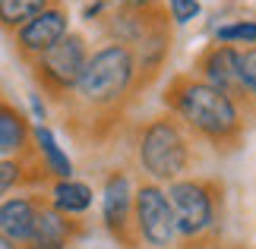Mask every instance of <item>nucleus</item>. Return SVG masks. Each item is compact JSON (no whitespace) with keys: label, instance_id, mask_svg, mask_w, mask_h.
Returning <instances> with one entry per match:
<instances>
[{"label":"nucleus","instance_id":"f257e3e1","mask_svg":"<svg viewBox=\"0 0 256 249\" xmlns=\"http://www.w3.org/2000/svg\"><path fill=\"white\" fill-rule=\"evenodd\" d=\"M168 104L186 126L206 139H212L215 145L231 142L240 133V111L234 104V95L202 82V79H190V76L174 79L168 92Z\"/></svg>","mask_w":256,"mask_h":249},{"label":"nucleus","instance_id":"f03ea898","mask_svg":"<svg viewBox=\"0 0 256 249\" xmlns=\"http://www.w3.org/2000/svg\"><path fill=\"white\" fill-rule=\"evenodd\" d=\"M136 82V57L130 47L108 41L98 51H88L80 79L73 85V95L86 107H111L124 101V95Z\"/></svg>","mask_w":256,"mask_h":249},{"label":"nucleus","instance_id":"7ed1b4c3","mask_svg":"<svg viewBox=\"0 0 256 249\" xmlns=\"http://www.w3.org/2000/svg\"><path fill=\"white\" fill-rule=\"evenodd\" d=\"M140 164L155 183H174L190 164V142L171 117H155L140 133Z\"/></svg>","mask_w":256,"mask_h":249},{"label":"nucleus","instance_id":"20e7f679","mask_svg":"<svg viewBox=\"0 0 256 249\" xmlns=\"http://www.w3.org/2000/svg\"><path fill=\"white\" fill-rule=\"evenodd\" d=\"M88 60V44L80 32H66L54 47H48L44 54H38L32 63V79L38 82L44 95L64 98L73 92L76 79H80L82 66Z\"/></svg>","mask_w":256,"mask_h":249},{"label":"nucleus","instance_id":"39448f33","mask_svg":"<svg viewBox=\"0 0 256 249\" xmlns=\"http://www.w3.org/2000/svg\"><path fill=\"white\" fill-rule=\"evenodd\" d=\"M164 196L174 215L177 237H200L215 224V196L202 180H174Z\"/></svg>","mask_w":256,"mask_h":249},{"label":"nucleus","instance_id":"423d86ee","mask_svg":"<svg viewBox=\"0 0 256 249\" xmlns=\"http://www.w3.org/2000/svg\"><path fill=\"white\" fill-rule=\"evenodd\" d=\"M133 218H136V231L152 249H168L177 240V227L174 215L168 205V196L158 183H142L133 193Z\"/></svg>","mask_w":256,"mask_h":249},{"label":"nucleus","instance_id":"0eeeda50","mask_svg":"<svg viewBox=\"0 0 256 249\" xmlns=\"http://www.w3.org/2000/svg\"><path fill=\"white\" fill-rule=\"evenodd\" d=\"M66 32H70V13H66L64 3H57L44 13H38L35 19H28L26 25H19L13 32V47L26 63H32L38 54L54 47Z\"/></svg>","mask_w":256,"mask_h":249},{"label":"nucleus","instance_id":"6e6552de","mask_svg":"<svg viewBox=\"0 0 256 249\" xmlns=\"http://www.w3.org/2000/svg\"><path fill=\"white\" fill-rule=\"evenodd\" d=\"M42 205L44 202L32 193L0 199V237H6L16 246H26L28 237H32V227H35V218H38Z\"/></svg>","mask_w":256,"mask_h":249},{"label":"nucleus","instance_id":"1a4fd4ad","mask_svg":"<svg viewBox=\"0 0 256 249\" xmlns=\"http://www.w3.org/2000/svg\"><path fill=\"white\" fill-rule=\"evenodd\" d=\"M240 51L231 44H212L209 51L200 57V73H202V82H209L215 88L228 95H238L240 92Z\"/></svg>","mask_w":256,"mask_h":249},{"label":"nucleus","instance_id":"9d476101","mask_svg":"<svg viewBox=\"0 0 256 249\" xmlns=\"http://www.w3.org/2000/svg\"><path fill=\"white\" fill-rule=\"evenodd\" d=\"M73 234H76V224L44 202L38 208L32 237H28V243L22 249H66L73 243Z\"/></svg>","mask_w":256,"mask_h":249},{"label":"nucleus","instance_id":"9b49d317","mask_svg":"<svg viewBox=\"0 0 256 249\" xmlns=\"http://www.w3.org/2000/svg\"><path fill=\"white\" fill-rule=\"evenodd\" d=\"M32 152V123L13 101L0 98V158Z\"/></svg>","mask_w":256,"mask_h":249},{"label":"nucleus","instance_id":"f8f14e48","mask_svg":"<svg viewBox=\"0 0 256 249\" xmlns=\"http://www.w3.org/2000/svg\"><path fill=\"white\" fill-rule=\"evenodd\" d=\"M102 215H104V224L111 231L120 234L126 221L133 215V186L126 180V174L114 171L111 177L104 180V189H102Z\"/></svg>","mask_w":256,"mask_h":249},{"label":"nucleus","instance_id":"ddd939ff","mask_svg":"<svg viewBox=\"0 0 256 249\" xmlns=\"http://www.w3.org/2000/svg\"><path fill=\"white\" fill-rule=\"evenodd\" d=\"M32 142H35L32 148H35V155L42 158L44 171L51 174L54 180H70V177H73V161L66 158V152L60 148V142H57V136L44 123L32 126Z\"/></svg>","mask_w":256,"mask_h":249},{"label":"nucleus","instance_id":"4468645a","mask_svg":"<svg viewBox=\"0 0 256 249\" xmlns=\"http://www.w3.org/2000/svg\"><path fill=\"white\" fill-rule=\"evenodd\" d=\"M51 208H57L60 215L73 218V215H86L92 208V186H86L80 180H54L51 186Z\"/></svg>","mask_w":256,"mask_h":249},{"label":"nucleus","instance_id":"2eb2a0df","mask_svg":"<svg viewBox=\"0 0 256 249\" xmlns=\"http://www.w3.org/2000/svg\"><path fill=\"white\" fill-rule=\"evenodd\" d=\"M60 0H0V32L13 35L19 25H26L28 19H35L38 13L57 6Z\"/></svg>","mask_w":256,"mask_h":249},{"label":"nucleus","instance_id":"dca6fc26","mask_svg":"<svg viewBox=\"0 0 256 249\" xmlns=\"http://www.w3.org/2000/svg\"><path fill=\"white\" fill-rule=\"evenodd\" d=\"M26 155L0 158V199H6V193H13L19 183L28 180V158Z\"/></svg>","mask_w":256,"mask_h":249},{"label":"nucleus","instance_id":"f3484780","mask_svg":"<svg viewBox=\"0 0 256 249\" xmlns=\"http://www.w3.org/2000/svg\"><path fill=\"white\" fill-rule=\"evenodd\" d=\"M215 44H256V22H228L215 28Z\"/></svg>","mask_w":256,"mask_h":249},{"label":"nucleus","instance_id":"a211bd4d","mask_svg":"<svg viewBox=\"0 0 256 249\" xmlns=\"http://www.w3.org/2000/svg\"><path fill=\"white\" fill-rule=\"evenodd\" d=\"M240 92H247L256 98V47L240 51Z\"/></svg>","mask_w":256,"mask_h":249},{"label":"nucleus","instance_id":"6ab92c4d","mask_svg":"<svg viewBox=\"0 0 256 249\" xmlns=\"http://www.w3.org/2000/svg\"><path fill=\"white\" fill-rule=\"evenodd\" d=\"M168 3V13L177 25H186V22H193L196 16L202 13V3L200 0H164Z\"/></svg>","mask_w":256,"mask_h":249},{"label":"nucleus","instance_id":"aec40b11","mask_svg":"<svg viewBox=\"0 0 256 249\" xmlns=\"http://www.w3.org/2000/svg\"><path fill=\"white\" fill-rule=\"evenodd\" d=\"M117 9H133V13H152V9H162V0H108Z\"/></svg>","mask_w":256,"mask_h":249},{"label":"nucleus","instance_id":"412c9836","mask_svg":"<svg viewBox=\"0 0 256 249\" xmlns=\"http://www.w3.org/2000/svg\"><path fill=\"white\" fill-rule=\"evenodd\" d=\"M32 111H35V120H44V107L38 101V95H32Z\"/></svg>","mask_w":256,"mask_h":249},{"label":"nucleus","instance_id":"4be33fe9","mask_svg":"<svg viewBox=\"0 0 256 249\" xmlns=\"http://www.w3.org/2000/svg\"><path fill=\"white\" fill-rule=\"evenodd\" d=\"M0 249H22V246H16V243H10L6 237H0Z\"/></svg>","mask_w":256,"mask_h":249}]
</instances>
